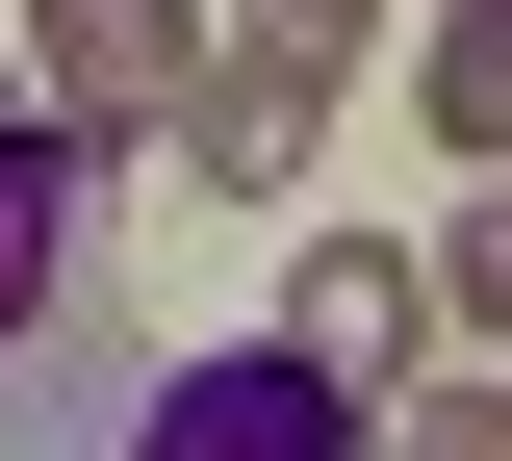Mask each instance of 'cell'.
Instances as JSON below:
<instances>
[{"label": "cell", "instance_id": "cell-1", "mask_svg": "<svg viewBox=\"0 0 512 461\" xmlns=\"http://www.w3.org/2000/svg\"><path fill=\"white\" fill-rule=\"evenodd\" d=\"M128 180L154 154H77L52 103H0V461H128V385H154Z\"/></svg>", "mask_w": 512, "mask_h": 461}, {"label": "cell", "instance_id": "cell-2", "mask_svg": "<svg viewBox=\"0 0 512 461\" xmlns=\"http://www.w3.org/2000/svg\"><path fill=\"white\" fill-rule=\"evenodd\" d=\"M128 461H384V385H333L308 333H231L128 385Z\"/></svg>", "mask_w": 512, "mask_h": 461}, {"label": "cell", "instance_id": "cell-3", "mask_svg": "<svg viewBox=\"0 0 512 461\" xmlns=\"http://www.w3.org/2000/svg\"><path fill=\"white\" fill-rule=\"evenodd\" d=\"M205 77V0H26V103H52L77 154H154Z\"/></svg>", "mask_w": 512, "mask_h": 461}, {"label": "cell", "instance_id": "cell-4", "mask_svg": "<svg viewBox=\"0 0 512 461\" xmlns=\"http://www.w3.org/2000/svg\"><path fill=\"white\" fill-rule=\"evenodd\" d=\"M282 333H308L333 385H410V231H308V282H282Z\"/></svg>", "mask_w": 512, "mask_h": 461}, {"label": "cell", "instance_id": "cell-5", "mask_svg": "<svg viewBox=\"0 0 512 461\" xmlns=\"http://www.w3.org/2000/svg\"><path fill=\"white\" fill-rule=\"evenodd\" d=\"M410 129L461 180H512V0H436V52H410Z\"/></svg>", "mask_w": 512, "mask_h": 461}, {"label": "cell", "instance_id": "cell-6", "mask_svg": "<svg viewBox=\"0 0 512 461\" xmlns=\"http://www.w3.org/2000/svg\"><path fill=\"white\" fill-rule=\"evenodd\" d=\"M384 26H410V0H231V52H256V77H308V103L384 52Z\"/></svg>", "mask_w": 512, "mask_h": 461}, {"label": "cell", "instance_id": "cell-7", "mask_svg": "<svg viewBox=\"0 0 512 461\" xmlns=\"http://www.w3.org/2000/svg\"><path fill=\"white\" fill-rule=\"evenodd\" d=\"M384 461H512V359H461V385H384Z\"/></svg>", "mask_w": 512, "mask_h": 461}, {"label": "cell", "instance_id": "cell-8", "mask_svg": "<svg viewBox=\"0 0 512 461\" xmlns=\"http://www.w3.org/2000/svg\"><path fill=\"white\" fill-rule=\"evenodd\" d=\"M436 308H461V333L512 359V180H461V231H436Z\"/></svg>", "mask_w": 512, "mask_h": 461}, {"label": "cell", "instance_id": "cell-9", "mask_svg": "<svg viewBox=\"0 0 512 461\" xmlns=\"http://www.w3.org/2000/svg\"><path fill=\"white\" fill-rule=\"evenodd\" d=\"M0 103H26V52H0Z\"/></svg>", "mask_w": 512, "mask_h": 461}]
</instances>
